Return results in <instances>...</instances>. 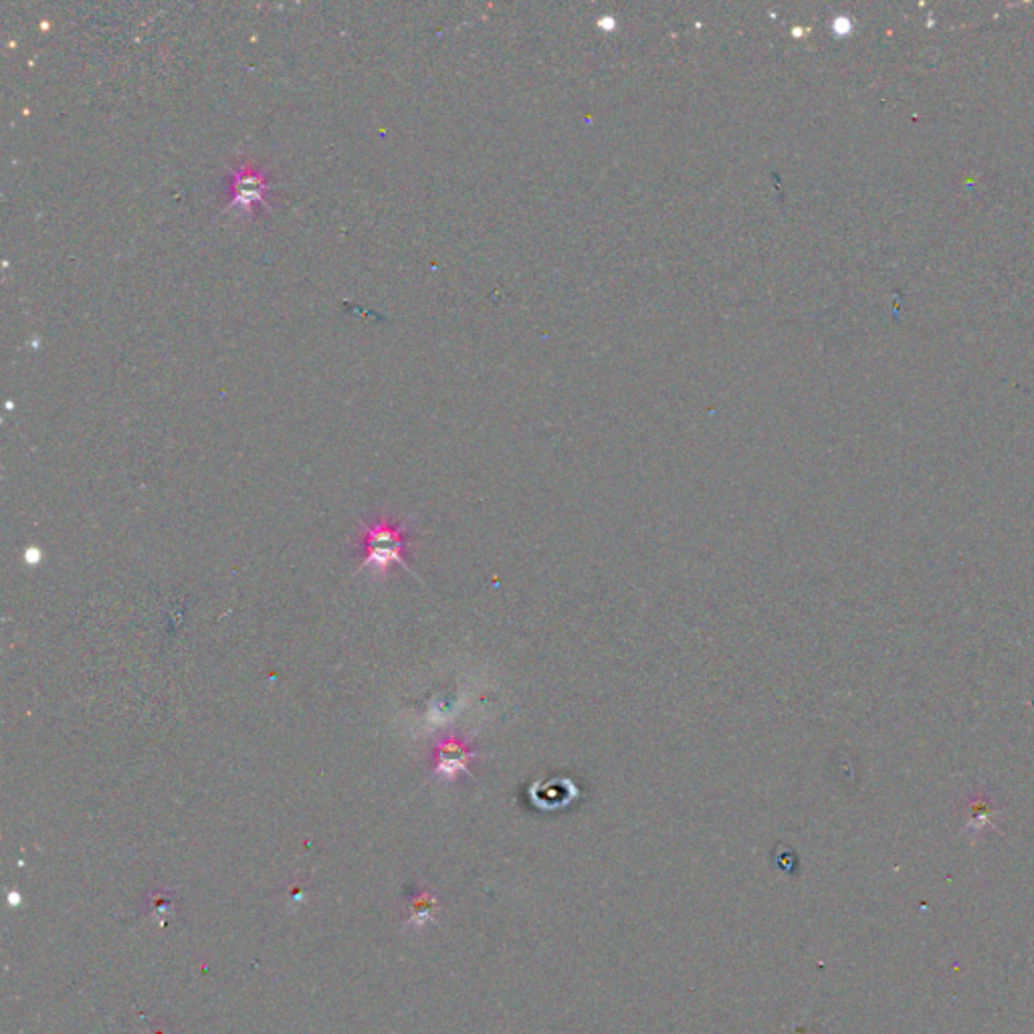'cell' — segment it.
I'll return each mask as SVG.
<instances>
[{
  "instance_id": "6da1fadb",
  "label": "cell",
  "mask_w": 1034,
  "mask_h": 1034,
  "mask_svg": "<svg viewBox=\"0 0 1034 1034\" xmlns=\"http://www.w3.org/2000/svg\"><path fill=\"white\" fill-rule=\"evenodd\" d=\"M362 546L366 552L362 569H374L382 576L393 564H400L408 572H412L405 560L407 554L405 525H394L386 518H380L374 524H365L362 525Z\"/></svg>"
},
{
  "instance_id": "7a4b0ae2",
  "label": "cell",
  "mask_w": 1034,
  "mask_h": 1034,
  "mask_svg": "<svg viewBox=\"0 0 1034 1034\" xmlns=\"http://www.w3.org/2000/svg\"><path fill=\"white\" fill-rule=\"evenodd\" d=\"M477 757H480V754L475 752V748L471 743L467 742L465 738L455 736V733L445 736L435 745L433 774L445 778V780H455L457 776L469 773V764Z\"/></svg>"
}]
</instances>
